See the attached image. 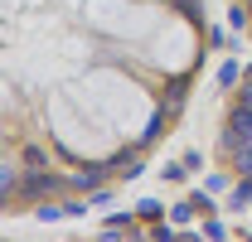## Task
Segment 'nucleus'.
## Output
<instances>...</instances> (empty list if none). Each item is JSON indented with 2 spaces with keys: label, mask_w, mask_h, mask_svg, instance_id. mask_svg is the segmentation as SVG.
<instances>
[{
  "label": "nucleus",
  "mask_w": 252,
  "mask_h": 242,
  "mask_svg": "<svg viewBox=\"0 0 252 242\" xmlns=\"http://www.w3.org/2000/svg\"><path fill=\"white\" fill-rule=\"evenodd\" d=\"M219 83H223V88H233V83H238V68H233V63H223V73H219Z\"/></svg>",
  "instance_id": "nucleus-5"
},
{
  "label": "nucleus",
  "mask_w": 252,
  "mask_h": 242,
  "mask_svg": "<svg viewBox=\"0 0 252 242\" xmlns=\"http://www.w3.org/2000/svg\"><path fill=\"white\" fill-rule=\"evenodd\" d=\"M243 141H252V107H248V102H238V112H233V126H228V151H233V146H243Z\"/></svg>",
  "instance_id": "nucleus-1"
},
{
  "label": "nucleus",
  "mask_w": 252,
  "mask_h": 242,
  "mask_svg": "<svg viewBox=\"0 0 252 242\" xmlns=\"http://www.w3.org/2000/svg\"><path fill=\"white\" fill-rule=\"evenodd\" d=\"M243 102H248V107H252V78H248V83H243Z\"/></svg>",
  "instance_id": "nucleus-6"
},
{
  "label": "nucleus",
  "mask_w": 252,
  "mask_h": 242,
  "mask_svg": "<svg viewBox=\"0 0 252 242\" xmlns=\"http://www.w3.org/2000/svg\"><path fill=\"white\" fill-rule=\"evenodd\" d=\"M30 189H34V194H39V189H59V180H54V175H34Z\"/></svg>",
  "instance_id": "nucleus-4"
},
{
  "label": "nucleus",
  "mask_w": 252,
  "mask_h": 242,
  "mask_svg": "<svg viewBox=\"0 0 252 242\" xmlns=\"http://www.w3.org/2000/svg\"><path fill=\"white\" fill-rule=\"evenodd\" d=\"M243 204H252V175H243V184L233 189V209H243Z\"/></svg>",
  "instance_id": "nucleus-3"
},
{
  "label": "nucleus",
  "mask_w": 252,
  "mask_h": 242,
  "mask_svg": "<svg viewBox=\"0 0 252 242\" xmlns=\"http://www.w3.org/2000/svg\"><path fill=\"white\" fill-rule=\"evenodd\" d=\"M233 160H238V170H243V175H252V141L233 146Z\"/></svg>",
  "instance_id": "nucleus-2"
}]
</instances>
